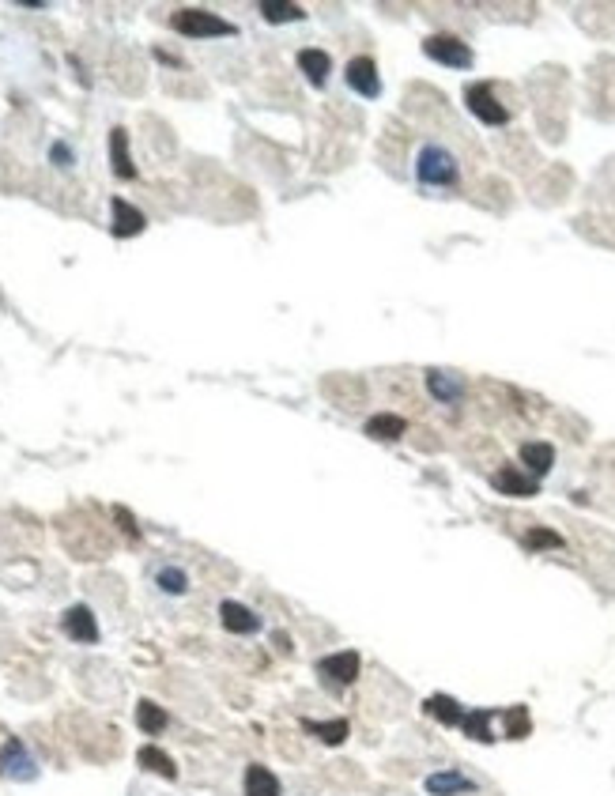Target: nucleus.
<instances>
[{
	"label": "nucleus",
	"instance_id": "nucleus-1",
	"mask_svg": "<svg viewBox=\"0 0 615 796\" xmlns=\"http://www.w3.org/2000/svg\"><path fill=\"white\" fill-rule=\"evenodd\" d=\"M416 177H419V186L449 189V186H457L460 166H457V159H453L449 147H442V144H423L419 156H416Z\"/></svg>",
	"mask_w": 615,
	"mask_h": 796
},
{
	"label": "nucleus",
	"instance_id": "nucleus-17",
	"mask_svg": "<svg viewBox=\"0 0 615 796\" xmlns=\"http://www.w3.org/2000/svg\"><path fill=\"white\" fill-rule=\"evenodd\" d=\"M246 796H284V785L268 766L249 762L246 766Z\"/></svg>",
	"mask_w": 615,
	"mask_h": 796
},
{
	"label": "nucleus",
	"instance_id": "nucleus-18",
	"mask_svg": "<svg viewBox=\"0 0 615 796\" xmlns=\"http://www.w3.org/2000/svg\"><path fill=\"white\" fill-rule=\"evenodd\" d=\"M404 434H408L404 416L381 412V416H370V419H367V438H374V442H400Z\"/></svg>",
	"mask_w": 615,
	"mask_h": 796
},
{
	"label": "nucleus",
	"instance_id": "nucleus-20",
	"mask_svg": "<svg viewBox=\"0 0 615 796\" xmlns=\"http://www.w3.org/2000/svg\"><path fill=\"white\" fill-rule=\"evenodd\" d=\"M110 159H114V174L121 177V182L136 177V166H133V156H129V133H125V128H114L110 133Z\"/></svg>",
	"mask_w": 615,
	"mask_h": 796
},
{
	"label": "nucleus",
	"instance_id": "nucleus-4",
	"mask_svg": "<svg viewBox=\"0 0 615 796\" xmlns=\"http://www.w3.org/2000/svg\"><path fill=\"white\" fill-rule=\"evenodd\" d=\"M465 106L472 110V117H479L483 125H491V128H499V125L509 121V110L495 98V87H491V84H469V87H465Z\"/></svg>",
	"mask_w": 615,
	"mask_h": 796
},
{
	"label": "nucleus",
	"instance_id": "nucleus-8",
	"mask_svg": "<svg viewBox=\"0 0 615 796\" xmlns=\"http://www.w3.org/2000/svg\"><path fill=\"white\" fill-rule=\"evenodd\" d=\"M491 487L499 495H509V499H532L536 491H540V479L521 472V469H514V465H506V469H499L491 476Z\"/></svg>",
	"mask_w": 615,
	"mask_h": 796
},
{
	"label": "nucleus",
	"instance_id": "nucleus-22",
	"mask_svg": "<svg viewBox=\"0 0 615 796\" xmlns=\"http://www.w3.org/2000/svg\"><path fill=\"white\" fill-rule=\"evenodd\" d=\"M495 717H499V710H472V713H465L460 729H465V736L476 740V743H491V740H495V732H491Z\"/></svg>",
	"mask_w": 615,
	"mask_h": 796
},
{
	"label": "nucleus",
	"instance_id": "nucleus-3",
	"mask_svg": "<svg viewBox=\"0 0 615 796\" xmlns=\"http://www.w3.org/2000/svg\"><path fill=\"white\" fill-rule=\"evenodd\" d=\"M358 669H363V660H358L355 650H340V653H328L318 660V676L332 687V690H344L358 680Z\"/></svg>",
	"mask_w": 615,
	"mask_h": 796
},
{
	"label": "nucleus",
	"instance_id": "nucleus-2",
	"mask_svg": "<svg viewBox=\"0 0 615 796\" xmlns=\"http://www.w3.org/2000/svg\"><path fill=\"white\" fill-rule=\"evenodd\" d=\"M170 27H174L177 35H186V38H227V35H238L235 23H227V19H219L216 12H204V8H182V12H174Z\"/></svg>",
	"mask_w": 615,
	"mask_h": 796
},
{
	"label": "nucleus",
	"instance_id": "nucleus-19",
	"mask_svg": "<svg viewBox=\"0 0 615 796\" xmlns=\"http://www.w3.org/2000/svg\"><path fill=\"white\" fill-rule=\"evenodd\" d=\"M298 72H306V80L314 87H325L332 72V57L325 49H298Z\"/></svg>",
	"mask_w": 615,
	"mask_h": 796
},
{
	"label": "nucleus",
	"instance_id": "nucleus-25",
	"mask_svg": "<svg viewBox=\"0 0 615 796\" xmlns=\"http://www.w3.org/2000/svg\"><path fill=\"white\" fill-rule=\"evenodd\" d=\"M261 15L268 23H298V19H306V12L298 5H287V0H261Z\"/></svg>",
	"mask_w": 615,
	"mask_h": 796
},
{
	"label": "nucleus",
	"instance_id": "nucleus-14",
	"mask_svg": "<svg viewBox=\"0 0 615 796\" xmlns=\"http://www.w3.org/2000/svg\"><path fill=\"white\" fill-rule=\"evenodd\" d=\"M302 732H310L314 740H321L325 748H340V743L351 736V725H348V717H332V721H310V717H306Z\"/></svg>",
	"mask_w": 615,
	"mask_h": 796
},
{
	"label": "nucleus",
	"instance_id": "nucleus-9",
	"mask_svg": "<svg viewBox=\"0 0 615 796\" xmlns=\"http://www.w3.org/2000/svg\"><path fill=\"white\" fill-rule=\"evenodd\" d=\"M344 80H348L351 91H358L363 98H378V95H381V76H378L374 57H355V61H348Z\"/></svg>",
	"mask_w": 615,
	"mask_h": 796
},
{
	"label": "nucleus",
	"instance_id": "nucleus-21",
	"mask_svg": "<svg viewBox=\"0 0 615 796\" xmlns=\"http://www.w3.org/2000/svg\"><path fill=\"white\" fill-rule=\"evenodd\" d=\"M136 762H140L144 770H151V774L166 778V781H174V778H177V766H174V759H170L163 748H156V743H144V748L136 751Z\"/></svg>",
	"mask_w": 615,
	"mask_h": 796
},
{
	"label": "nucleus",
	"instance_id": "nucleus-6",
	"mask_svg": "<svg viewBox=\"0 0 615 796\" xmlns=\"http://www.w3.org/2000/svg\"><path fill=\"white\" fill-rule=\"evenodd\" d=\"M0 774L12 778V781H35L38 778V762L31 759V751L23 748V740H8L5 748H0Z\"/></svg>",
	"mask_w": 615,
	"mask_h": 796
},
{
	"label": "nucleus",
	"instance_id": "nucleus-24",
	"mask_svg": "<svg viewBox=\"0 0 615 796\" xmlns=\"http://www.w3.org/2000/svg\"><path fill=\"white\" fill-rule=\"evenodd\" d=\"M499 717L506 721V736H509V740H525V736L532 732V717H529V706H509V710H502Z\"/></svg>",
	"mask_w": 615,
	"mask_h": 796
},
{
	"label": "nucleus",
	"instance_id": "nucleus-26",
	"mask_svg": "<svg viewBox=\"0 0 615 796\" xmlns=\"http://www.w3.org/2000/svg\"><path fill=\"white\" fill-rule=\"evenodd\" d=\"M521 544H525L529 551H559L567 540H562L555 529H529V532L521 536Z\"/></svg>",
	"mask_w": 615,
	"mask_h": 796
},
{
	"label": "nucleus",
	"instance_id": "nucleus-10",
	"mask_svg": "<svg viewBox=\"0 0 615 796\" xmlns=\"http://www.w3.org/2000/svg\"><path fill=\"white\" fill-rule=\"evenodd\" d=\"M427 389H430L434 400H442V404H460L469 393V381L457 370H427Z\"/></svg>",
	"mask_w": 615,
	"mask_h": 796
},
{
	"label": "nucleus",
	"instance_id": "nucleus-27",
	"mask_svg": "<svg viewBox=\"0 0 615 796\" xmlns=\"http://www.w3.org/2000/svg\"><path fill=\"white\" fill-rule=\"evenodd\" d=\"M156 581H159V589H163V593H170V597H182L186 589H189V578H186V570H177V567H163Z\"/></svg>",
	"mask_w": 615,
	"mask_h": 796
},
{
	"label": "nucleus",
	"instance_id": "nucleus-28",
	"mask_svg": "<svg viewBox=\"0 0 615 796\" xmlns=\"http://www.w3.org/2000/svg\"><path fill=\"white\" fill-rule=\"evenodd\" d=\"M114 518H117V521H121V529H125V532H129L133 540H136V536H140V529H136V521L129 518V509H125V506H117V509H114Z\"/></svg>",
	"mask_w": 615,
	"mask_h": 796
},
{
	"label": "nucleus",
	"instance_id": "nucleus-12",
	"mask_svg": "<svg viewBox=\"0 0 615 796\" xmlns=\"http://www.w3.org/2000/svg\"><path fill=\"white\" fill-rule=\"evenodd\" d=\"M219 623L230 630V634H257L261 630V615H253L246 604L238 600H223L219 604Z\"/></svg>",
	"mask_w": 615,
	"mask_h": 796
},
{
	"label": "nucleus",
	"instance_id": "nucleus-23",
	"mask_svg": "<svg viewBox=\"0 0 615 796\" xmlns=\"http://www.w3.org/2000/svg\"><path fill=\"white\" fill-rule=\"evenodd\" d=\"M136 725H140L147 736H159V732L170 725V717H166V710H163V706H156L151 699H144V702L136 706Z\"/></svg>",
	"mask_w": 615,
	"mask_h": 796
},
{
	"label": "nucleus",
	"instance_id": "nucleus-13",
	"mask_svg": "<svg viewBox=\"0 0 615 796\" xmlns=\"http://www.w3.org/2000/svg\"><path fill=\"white\" fill-rule=\"evenodd\" d=\"M114 238H133V235H140V230L147 227V219H144V212L140 208H133L129 200H121V196H114Z\"/></svg>",
	"mask_w": 615,
	"mask_h": 796
},
{
	"label": "nucleus",
	"instance_id": "nucleus-5",
	"mask_svg": "<svg viewBox=\"0 0 615 796\" xmlns=\"http://www.w3.org/2000/svg\"><path fill=\"white\" fill-rule=\"evenodd\" d=\"M423 54L430 61H439V65H449V68H472V61H476L472 49L460 38H453V35H430L423 42Z\"/></svg>",
	"mask_w": 615,
	"mask_h": 796
},
{
	"label": "nucleus",
	"instance_id": "nucleus-16",
	"mask_svg": "<svg viewBox=\"0 0 615 796\" xmlns=\"http://www.w3.org/2000/svg\"><path fill=\"white\" fill-rule=\"evenodd\" d=\"M521 465H525V472L529 476H548L551 469H555V446L551 442H525L521 446Z\"/></svg>",
	"mask_w": 615,
	"mask_h": 796
},
{
	"label": "nucleus",
	"instance_id": "nucleus-15",
	"mask_svg": "<svg viewBox=\"0 0 615 796\" xmlns=\"http://www.w3.org/2000/svg\"><path fill=\"white\" fill-rule=\"evenodd\" d=\"M423 710H427V717L442 721L446 729H460V721H465V713H469L453 695H430V699L423 702Z\"/></svg>",
	"mask_w": 615,
	"mask_h": 796
},
{
	"label": "nucleus",
	"instance_id": "nucleus-7",
	"mask_svg": "<svg viewBox=\"0 0 615 796\" xmlns=\"http://www.w3.org/2000/svg\"><path fill=\"white\" fill-rule=\"evenodd\" d=\"M61 630L72 641H80V646H95V641H98V620H95V611L87 604H72L61 615Z\"/></svg>",
	"mask_w": 615,
	"mask_h": 796
},
{
	"label": "nucleus",
	"instance_id": "nucleus-29",
	"mask_svg": "<svg viewBox=\"0 0 615 796\" xmlns=\"http://www.w3.org/2000/svg\"><path fill=\"white\" fill-rule=\"evenodd\" d=\"M49 156H54L57 166H72V151H68V144H54V147H49Z\"/></svg>",
	"mask_w": 615,
	"mask_h": 796
},
{
	"label": "nucleus",
	"instance_id": "nucleus-11",
	"mask_svg": "<svg viewBox=\"0 0 615 796\" xmlns=\"http://www.w3.org/2000/svg\"><path fill=\"white\" fill-rule=\"evenodd\" d=\"M423 789H427L430 796H469V792H476L479 785H476L469 774H460V770H439V774H430V778L423 781Z\"/></svg>",
	"mask_w": 615,
	"mask_h": 796
}]
</instances>
